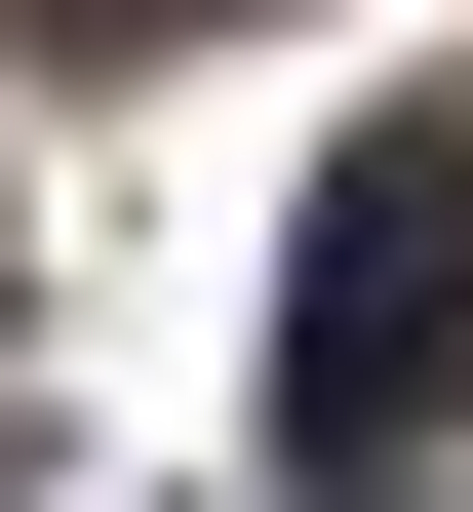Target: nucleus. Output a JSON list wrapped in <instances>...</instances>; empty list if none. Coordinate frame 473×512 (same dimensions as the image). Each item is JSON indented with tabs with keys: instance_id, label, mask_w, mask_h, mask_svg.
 <instances>
[{
	"instance_id": "1",
	"label": "nucleus",
	"mask_w": 473,
	"mask_h": 512,
	"mask_svg": "<svg viewBox=\"0 0 473 512\" xmlns=\"http://www.w3.org/2000/svg\"><path fill=\"white\" fill-rule=\"evenodd\" d=\"M434 394H473V79L316 197V276H276V434H316V473H395Z\"/></svg>"
},
{
	"instance_id": "2",
	"label": "nucleus",
	"mask_w": 473,
	"mask_h": 512,
	"mask_svg": "<svg viewBox=\"0 0 473 512\" xmlns=\"http://www.w3.org/2000/svg\"><path fill=\"white\" fill-rule=\"evenodd\" d=\"M0 40H198V0H0Z\"/></svg>"
}]
</instances>
